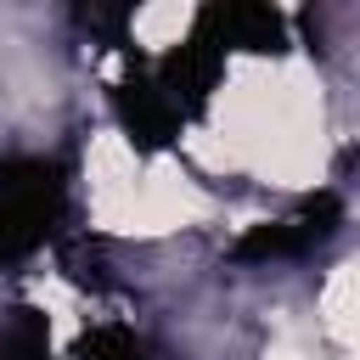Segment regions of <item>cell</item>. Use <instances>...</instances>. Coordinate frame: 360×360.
Segmentation results:
<instances>
[{
	"instance_id": "cell-1",
	"label": "cell",
	"mask_w": 360,
	"mask_h": 360,
	"mask_svg": "<svg viewBox=\"0 0 360 360\" xmlns=\"http://www.w3.org/2000/svg\"><path fill=\"white\" fill-rule=\"evenodd\" d=\"M231 152L253 163L264 180L304 186L321 169V101L309 79L276 73L253 84L231 112Z\"/></svg>"
},
{
	"instance_id": "cell-3",
	"label": "cell",
	"mask_w": 360,
	"mask_h": 360,
	"mask_svg": "<svg viewBox=\"0 0 360 360\" xmlns=\"http://www.w3.org/2000/svg\"><path fill=\"white\" fill-rule=\"evenodd\" d=\"M326 315H332V332L349 343V354L360 360V264L338 270V281L326 287Z\"/></svg>"
},
{
	"instance_id": "cell-2",
	"label": "cell",
	"mask_w": 360,
	"mask_h": 360,
	"mask_svg": "<svg viewBox=\"0 0 360 360\" xmlns=\"http://www.w3.org/2000/svg\"><path fill=\"white\" fill-rule=\"evenodd\" d=\"M90 191H96V214L112 219L118 231H169L202 208V197L186 180L152 163H135L118 141H107L101 158L90 163Z\"/></svg>"
},
{
	"instance_id": "cell-5",
	"label": "cell",
	"mask_w": 360,
	"mask_h": 360,
	"mask_svg": "<svg viewBox=\"0 0 360 360\" xmlns=\"http://www.w3.org/2000/svg\"><path fill=\"white\" fill-rule=\"evenodd\" d=\"M264 360H309V354H304L292 338H281V343H270V354H264Z\"/></svg>"
},
{
	"instance_id": "cell-4",
	"label": "cell",
	"mask_w": 360,
	"mask_h": 360,
	"mask_svg": "<svg viewBox=\"0 0 360 360\" xmlns=\"http://www.w3.org/2000/svg\"><path fill=\"white\" fill-rule=\"evenodd\" d=\"M186 22H191L186 6H158V11H141V17H135V28L152 34V39H163V34H186Z\"/></svg>"
}]
</instances>
